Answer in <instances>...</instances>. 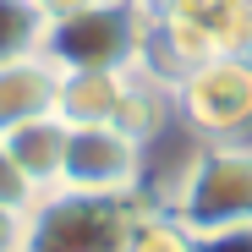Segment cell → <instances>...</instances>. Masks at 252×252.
Returning <instances> with one entry per match:
<instances>
[{"instance_id": "cell-1", "label": "cell", "mask_w": 252, "mask_h": 252, "mask_svg": "<svg viewBox=\"0 0 252 252\" xmlns=\"http://www.w3.org/2000/svg\"><path fill=\"white\" fill-rule=\"evenodd\" d=\"M159 208L192 230H230L252 225V137L247 143H192V154L176 164V176L148 192Z\"/></svg>"}, {"instance_id": "cell-2", "label": "cell", "mask_w": 252, "mask_h": 252, "mask_svg": "<svg viewBox=\"0 0 252 252\" xmlns=\"http://www.w3.org/2000/svg\"><path fill=\"white\" fill-rule=\"evenodd\" d=\"M154 11L143 0H99V6L50 22L44 55L61 71H132L143 61Z\"/></svg>"}, {"instance_id": "cell-3", "label": "cell", "mask_w": 252, "mask_h": 252, "mask_svg": "<svg viewBox=\"0 0 252 252\" xmlns=\"http://www.w3.org/2000/svg\"><path fill=\"white\" fill-rule=\"evenodd\" d=\"M176 121L197 143H247L252 137V55H214L170 82Z\"/></svg>"}, {"instance_id": "cell-4", "label": "cell", "mask_w": 252, "mask_h": 252, "mask_svg": "<svg viewBox=\"0 0 252 252\" xmlns=\"http://www.w3.org/2000/svg\"><path fill=\"white\" fill-rule=\"evenodd\" d=\"M61 192L94 203H137L148 197V148L121 126H71Z\"/></svg>"}, {"instance_id": "cell-5", "label": "cell", "mask_w": 252, "mask_h": 252, "mask_svg": "<svg viewBox=\"0 0 252 252\" xmlns=\"http://www.w3.org/2000/svg\"><path fill=\"white\" fill-rule=\"evenodd\" d=\"M132 203H94L50 192L33 208V252H115Z\"/></svg>"}, {"instance_id": "cell-6", "label": "cell", "mask_w": 252, "mask_h": 252, "mask_svg": "<svg viewBox=\"0 0 252 252\" xmlns=\"http://www.w3.org/2000/svg\"><path fill=\"white\" fill-rule=\"evenodd\" d=\"M55 94H61V66L44 50L0 61V137L38 115H55Z\"/></svg>"}, {"instance_id": "cell-7", "label": "cell", "mask_w": 252, "mask_h": 252, "mask_svg": "<svg viewBox=\"0 0 252 252\" xmlns=\"http://www.w3.org/2000/svg\"><path fill=\"white\" fill-rule=\"evenodd\" d=\"M66 143H71V126L61 115H38L28 126H17V132H6V148L11 159L28 170V181L38 192H61V170H66Z\"/></svg>"}, {"instance_id": "cell-8", "label": "cell", "mask_w": 252, "mask_h": 252, "mask_svg": "<svg viewBox=\"0 0 252 252\" xmlns=\"http://www.w3.org/2000/svg\"><path fill=\"white\" fill-rule=\"evenodd\" d=\"M126 71H61L55 115L66 126H115Z\"/></svg>"}, {"instance_id": "cell-9", "label": "cell", "mask_w": 252, "mask_h": 252, "mask_svg": "<svg viewBox=\"0 0 252 252\" xmlns=\"http://www.w3.org/2000/svg\"><path fill=\"white\" fill-rule=\"evenodd\" d=\"M176 121V99H170V82H159L148 71H126V88H121V110H115V126L126 137H137L143 148H154Z\"/></svg>"}, {"instance_id": "cell-10", "label": "cell", "mask_w": 252, "mask_h": 252, "mask_svg": "<svg viewBox=\"0 0 252 252\" xmlns=\"http://www.w3.org/2000/svg\"><path fill=\"white\" fill-rule=\"evenodd\" d=\"M115 252H197V236L170 208H159L154 197H137L132 214H126V230H121Z\"/></svg>"}, {"instance_id": "cell-11", "label": "cell", "mask_w": 252, "mask_h": 252, "mask_svg": "<svg viewBox=\"0 0 252 252\" xmlns=\"http://www.w3.org/2000/svg\"><path fill=\"white\" fill-rule=\"evenodd\" d=\"M44 11L33 0H0V61H17V55H38L44 50Z\"/></svg>"}, {"instance_id": "cell-12", "label": "cell", "mask_w": 252, "mask_h": 252, "mask_svg": "<svg viewBox=\"0 0 252 252\" xmlns=\"http://www.w3.org/2000/svg\"><path fill=\"white\" fill-rule=\"evenodd\" d=\"M0 203H6V208H28V214H33L38 203H44V192H38V187L28 181V170L11 159L6 137H0Z\"/></svg>"}, {"instance_id": "cell-13", "label": "cell", "mask_w": 252, "mask_h": 252, "mask_svg": "<svg viewBox=\"0 0 252 252\" xmlns=\"http://www.w3.org/2000/svg\"><path fill=\"white\" fill-rule=\"evenodd\" d=\"M0 252H33V214L0 203Z\"/></svg>"}, {"instance_id": "cell-14", "label": "cell", "mask_w": 252, "mask_h": 252, "mask_svg": "<svg viewBox=\"0 0 252 252\" xmlns=\"http://www.w3.org/2000/svg\"><path fill=\"white\" fill-rule=\"evenodd\" d=\"M197 252H252V225L208 230V236H197Z\"/></svg>"}, {"instance_id": "cell-15", "label": "cell", "mask_w": 252, "mask_h": 252, "mask_svg": "<svg viewBox=\"0 0 252 252\" xmlns=\"http://www.w3.org/2000/svg\"><path fill=\"white\" fill-rule=\"evenodd\" d=\"M33 6L44 11V22H61V17H77V11L99 6V0H33Z\"/></svg>"}, {"instance_id": "cell-16", "label": "cell", "mask_w": 252, "mask_h": 252, "mask_svg": "<svg viewBox=\"0 0 252 252\" xmlns=\"http://www.w3.org/2000/svg\"><path fill=\"white\" fill-rule=\"evenodd\" d=\"M143 6H148V11H159V6H170V0H143Z\"/></svg>"}]
</instances>
